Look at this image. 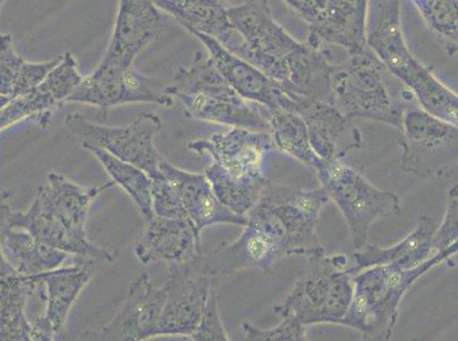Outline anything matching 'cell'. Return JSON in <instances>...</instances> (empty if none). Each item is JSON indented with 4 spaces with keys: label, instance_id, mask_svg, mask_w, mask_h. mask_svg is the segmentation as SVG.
<instances>
[{
    "label": "cell",
    "instance_id": "9",
    "mask_svg": "<svg viewBox=\"0 0 458 341\" xmlns=\"http://www.w3.org/2000/svg\"><path fill=\"white\" fill-rule=\"evenodd\" d=\"M314 173L343 213L356 251L368 245L374 223L401 214L397 195L377 188L363 174L341 161L324 162Z\"/></svg>",
    "mask_w": 458,
    "mask_h": 341
},
{
    "label": "cell",
    "instance_id": "17",
    "mask_svg": "<svg viewBox=\"0 0 458 341\" xmlns=\"http://www.w3.org/2000/svg\"><path fill=\"white\" fill-rule=\"evenodd\" d=\"M243 228L236 240L220 244L199 256V264L214 280L249 269L270 271L284 259V252L262 229L250 221Z\"/></svg>",
    "mask_w": 458,
    "mask_h": 341
},
{
    "label": "cell",
    "instance_id": "13",
    "mask_svg": "<svg viewBox=\"0 0 458 341\" xmlns=\"http://www.w3.org/2000/svg\"><path fill=\"white\" fill-rule=\"evenodd\" d=\"M165 303L164 287L153 285L143 272L129 287L122 309L106 326L83 332L81 339L98 341H143L157 337L162 309Z\"/></svg>",
    "mask_w": 458,
    "mask_h": 341
},
{
    "label": "cell",
    "instance_id": "2",
    "mask_svg": "<svg viewBox=\"0 0 458 341\" xmlns=\"http://www.w3.org/2000/svg\"><path fill=\"white\" fill-rule=\"evenodd\" d=\"M187 148L211 158L204 176L216 196L235 214L247 215L269 182L265 168L275 148L270 133L231 128L191 141Z\"/></svg>",
    "mask_w": 458,
    "mask_h": 341
},
{
    "label": "cell",
    "instance_id": "33",
    "mask_svg": "<svg viewBox=\"0 0 458 341\" xmlns=\"http://www.w3.org/2000/svg\"><path fill=\"white\" fill-rule=\"evenodd\" d=\"M245 340L249 341H303L308 340L307 327L293 315L282 316V321L273 328L261 329L243 323Z\"/></svg>",
    "mask_w": 458,
    "mask_h": 341
},
{
    "label": "cell",
    "instance_id": "7",
    "mask_svg": "<svg viewBox=\"0 0 458 341\" xmlns=\"http://www.w3.org/2000/svg\"><path fill=\"white\" fill-rule=\"evenodd\" d=\"M391 74L372 52L348 54L341 64H333L331 103L345 118L366 119L401 128L408 101L391 90Z\"/></svg>",
    "mask_w": 458,
    "mask_h": 341
},
{
    "label": "cell",
    "instance_id": "18",
    "mask_svg": "<svg viewBox=\"0 0 458 341\" xmlns=\"http://www.w3.org/2000/svg\"><path fill=\"white\" fill-rule=\"evenodd\" d=\"M162 18L153 0H120L114 35L99 65L131 68L140 53L159 36Z\"/></svg>",
    "mask_w": 458,
    "mask_h": 341
},
{
    "label": "cell",
    "instance_id": "5",
    "mask_svg": "<svg viewBox=\"0 0 458 341\" xmlns=\"http://www.w3.org/2000/svg\"><path fill=\"white\" fill-rule=\"evenodd\" d=\"M328 201L323 187L305 190L268 182L259 201L245 216L262 229L285 256L310 257L324 251L318 228Z\"/></svg>",
    "mask_w": 458,
    "mask_h": 341
},
{
    "label": "cell",
    "instance_id": "23",
    "mask_svg": "<svg viewBox=\"0 0 458 341\" xmlns=\"http://www.w3.org/2000/svg\"><path fill=\"white\" fill-rule=\"evenodd\" d=\"M369 0H327L322 15L310 27L307 44L316 49L336 46L347 54L368 51Z\"/></svg>",
    "mask_w": 458,
    "mask_h": 341
},
{
    "label": "cell",
    "instance_id": "35",
    "mask_svg": "<svg viewBox=\"0 0 458 341\" xmlns=\"http://www.w3.org/2000/svg\"><path fill=\"white\" fill-rule=\"evenodd\" d=\"M152 180V206L154 215L170 219H189L176 191L160 173Z\"/></svg>",
    "mask_w": 458,
    "mask_h": 341
},
{
    "label": "cell",
    "instance_id": "10",
    "mask_svg": "<svg viewBox=\"0 0 458 341\" xmlns=\"http://www.w3.org/2000/svg\"><path fill=\"white\" fill-rule=\"evenodd\" d=\"M403 170L423 180H439L457 162L458 129L419 107H407L401 128Z\"/></svg>",
    "mask_w": 458,
    "mask_h": 341
},
{
    "label": "cell",
    "instance_id": "1",
    "mask_svg": "<svg viewBox=\"0 0 458 341\" xmlns=\"http://www.w3.org/2000/svg\"><path fill=\"white\" fill-rule=\"evenodd\" d=\"M228 19L236 32L229 52L262 71L291 98L331 103L330 57L280 26L269 0H244L228 8Z\"/></svg>",
    "mask_w": 458,
    "mask_h": 341
},
{
    "label": "cell",
    "instance_id": "28",
    "mask_svg": "<svg viewBox=\"0 0 458 341\" xmlns=\"http://www.w3.org/2000/svg\"><path fill=\"white\" fill-rule=\"evenodd\" d=\"M0 247L16 273L36 276L61 268L69 254L58 251L36 239L28 231L0 221Z\"/></svg>",
    "mask_w": 458,
    "mask_h": 341
},
{
    "label": "cell",
    "instance_id": "11",
    "mask_svg": "<svg viewBox=\"0 0 458 341\" xmlns=\"http://www.w3.org/2000/svg\"><path fill=\"white\" fill-rule=\"evenodd\" d=\"M65 127L72 135L99 146L112 155L143 170L151 179L159 176L164 157L157 152L154 139L161 131L159 115L140 113L129 124L107 127L90 122L81 113L66 116Z\"/></svg>",
    "mask_w": 458,
    "mask_h": 341
},
{
    "label": "cell",
    "instance_id": "38",
    "mask_svg": "<svg viewBox=\"0 0 458 341\" xmlns=\"http://www.w3.org/2000/svg\"><path fill=\"white\" fill-rule=\"evenodd\" d=\"M7 196H10V194L6 193V191H3V193L0 194V203ZM14 274L19 273H16L15 270L8 263L5 256H4L2 247H0V281L6 280V279L14 276Z\"/></svg>",
    "mask_w": 458,
    "mask_h": 341
},
{
    "label": "cell",
    "instance_id": "39",
    "mask_svg": "<svg viewBox=\"0 0 458 341\" xmlns=\"http://www.w3.org/2000/svg\"><path fill=\"white\" fill-rule=\"evenodd\" d=\"M11 99V97H7V96L0 94V111H2L3 108L5 107L8 103H10Z\"/></svg>",
    "mask_w": 458,
    "mask_h": 341
},
{
    "label": "cell",
    "instance_id": "27",
    "mask_svg": "<svg viewBox=\"0 0 458 341\" xmlns=\"http://www.w3.org/2000/svg\"><path fill=\"white\" fill-rule=\"evenodd\" d=\"M187 31L211 37L227 47L235 35L228 19L229 0H153Z\"/></svg>",
    "mask_w": 458,
    "mask_h": 341
},
{
    "label": "cell",
    "instance_id": "29",
    "mask_svg": "<svg viewBox=\"0 0 458 341\" xmlns=\"http://www.w3.org/2000/svg\"><path fill=\"white\" fill-rule=\"evenodd\" d=\"M275 148L315 170L324 163L312 149L305 121L295 111L264 107Z\"/></svg>",
    "mask_w": 458,
    "mask_h": 341
},
{
    "label": "cell",
    "instance_id": "36",
    "mask_svg": "<svg viewBox=\"0 0 458 341\" xmlns=\"http://www.w3.org/2000/svg\"><path fill=\"white\" fill-rule=\"evenodd\" d=\"M191 339L195 341L231 340L226 331H225L222 319H220L218 296H216V291L214 288L210 290L201 320H199L197 330L191 336Z\"/></svg>",
    "mask_w": 458,
    "mask_h": 341
},
{
    "label": "cell",
    "instance_id": "30",
    "mask_svg": "<svg viewBox=\"0 0 458 341\" xmlns=\"http://www.w3.org/2000/svg\"><path fill=\"white\" fill-rule=\"evenodd\" d=\"M82 147L98 158L99 163L106 169L108 176L114 184L119 185L126 191L131 201L135 203L137 209L148 221L154 216L152 206V180L143 170L127 162H123L112 155V154L91 144L89 141L82 140Z\"/></svg>",
    "mask_w": 458,
    "mask_h": 341
},
{
    "label": "cell",
    "instance_id": "12",
    "mask_svg": "<svg viewBox=\"0 0 458 341\" xmlns=\"http://www.w3.org/2000/svg\"><path fill=\"white\" fill-rule=\"evenodd\" d=\"M199 256L186 263L168 264L169 278L162 286L165 291V303L157 323V337L191 338L197 330L214 285V278L199 264Z\"/></svg>",
    "mask_w": 458,
    "mask_h": 341
},
{
    "label": "cell",
    "instance_id": "21",
    "mask_svg": "<svg viewBox=\"0 0 458 341\" xmlns=\"http://www.w3.org/2000/svg\"><path fill=\"white\" fill-rule=\"evenodd\" d=\"M159 170L176 191L187 218L199 235L204 229L216 224L244 227L248 223L247 216L235 214L219 201L204 173L187 172L165 158L160 162Z\"/></svg>",
    "mask_w": 458,
    "mask_h": 341
},
{
    "label": "cell",
    "instance_id": "26",
    "mask_svg": "<svg viewBox=\"0 0 458 341\" xmlns=\"http://www.w3.org/2000/svg\"><path fill=\"white\" fill-rule=\"evenodd\" d=\"M437 229L436 220L431 216H420L418 226L399 243L390 247L366 245L360 251L349 255L348 273L352 276L365 269L377 265H394L399 269H413L430 257L432 237Z\"/></svg>",
    "mask_w": 458,
    "mask_h": 341
},
{
    "label": "cell",
    "instance_id": "3",
    "mask_svg": "<svg viewBox=\"0 0 458 341\" xmlns=\"http://www.w3.org/2000/svg\"><path fill=\"white\" fill-rule=\"evenodd\" d=\"M366 44L391 76L413 95L422 110L457 126V94L408 48L403 31L402 0H369Z\"/></svg>",
    "mask_w": 458,
    "mask_h": 341
},
{
    "label": "cell",
    "instance_id": "14",
    "mask_svg": "<svg viewBox=\"0 0 458 341\" xmlns=\"http://www.w3.org/2000/svg\"><path fill=\"white\" fill-rule=\"evenodd\" d=\"M73 265L36 274V280L46 290L43 315L31 323L32 341L64 340V332L74 302L95 276L96 260L78 257Z\"/></svg>",
    "mask_w": 458,
    "mask_h": 341
},
{
    "label": "cell",
    "instance_id": "15",
    "mask_svg": "<svg viewBox=\"0 0 458 341\" xmlns=\"http://www.w3.org/2000/svg\"><path fill=\"white\" fill-rule=\"evenodd\" d=\"M82 80L76 58L66 53L60 64L51 71L36 88L11 99L0 111V132L21 121H32L41 129L51 126L53 110L68 102Z\"/></svg>",
    "mask_w": 458,
    "mask_h": 341
},
{
    "label": "cell",
    "instance_id": "8",
    "mask_svg": "<svg viewBox=\"0 0 458 341\" xmlns=\"http://www.w3.org/2000/svg\"><path fill=\"white\" fill-rule=\"evenodd\" d=\"M306 268L299 273L289 296L274 312L293 315L305 327L341 324L351 305L352 276L348 273L349 256L327 255L325 251L307 257Z\"/></svg>",
    "mask_w": 458,
    "mask_h": 341
},
{
    "label": "cell",
    "instance_id": "31",
    "mask_svg": "<svg viewBox=\"0 0 458 341\" xmlns=\"http://www.w3.org/2000/svg\"><path fill=\"white\" fill-rule=\"evenodd\" d=\"M449 55L457 53V0H411Z\"/></svg>",
    "mask_w": 458,
    "mask_h": 341
},
{
    "label": "cell",
    "instance_id": "20",
    "mask_svg": "<svg viewBox=\"0 0 458 341\" xmlns=\"http://www.w3.org/2000/svg\"><path fill=\"white\" fill-rule=\"evenodd\" d=\"M152 78L134 68H114L98 65L71 94L66 103L89 104L98 107L103 115L108 108L132 103L151 102L154 95Z\"/></svg>",
    "mask_w": 458,
    "mask_h": 341
},
{
    "label": "cell",
    "instance_id": "19",
    "mask_svg": "<svg viewBox=\"0 0 458 341\" xmlns=\"http://www.w3.org/2000/svg\"><path fill=\"white\" fill-rule=\"evenodd\" d=\"M294 111L305 121L312 149L324 162L341 161L363 146V136L352 120L331 103L294 98Z\"/></svg>",
    "mask_w": 458,
    "mask_h": 341
},
{
    "label": "cell",
    "instance_id": "6",
    "mask_svg": "<svg viewBox=\"0 0 458 341\" xmlns=\"http://www.w3.org/2000/svg\"><path fill=\"white\" fill-rule=\"evenodd\" d=\"M169 89L174 98L181 99L187 118L269 132L264 107L237 95L220 76L208 54L198 51L190 66H178Z\"/></svg>",
    "mask_w": 458,
    "mask_h": 341
},
{
    "label": "cell",
    "instance_id": "22",
    "mask_svg": "<svg viewBox=\"0 0 458 341\" xmlns=\"http://www.w3.org/2000/svg\"><path fill=\"white\" fill-rule=\"evenodd\" d=\"M201 235L190 219L154 215L135 246L137 260L143 265L157 262L186 263L202 254Z\"/></svg>",
    "mask_w": 458,
    "mask_h": 341
},
{
    "label": "cell",
    "instance_id": "32",
    "mask_svg": "<svg viewBox=\"0 0 458 341\" xmlns=\"http://www.w3.org/2000/svg\"><path fill=\"white\" fill-rule=\"evenodd\" d=\"M28 63L15 52L13 36L0 33V94L12 98Z\"/></svg>",
    "mask_w": 458,
    "mask_h": 341
},
{
    "label": "cell",
    "instance_id": "37",
    "mask_svg": "<svg viewBox=\"0 0 458 341\" xmlns=\"http://www.w3.org/2000/svg\"><path fill=\"white\" fill-rule=\"evenodd\" d=\"M287 6L310 27L322 15L327 0H283Z\"/></svg>",
    "mask_w": 458,
    "mask_h": 341
},
{
    "label": "cell",
    "instance_id": "40",
    "mask_svg": "<svg viewBox=\"0 0 458 341\" xmlns=\"http://www.w3.org/2000/svg\"><path fill=\"white\" fill-rule=\"evenodd\" d=\"M4 2H5V0H0V11H2Z\"/></svg>",
    "mask_w": 458,
    "mask_h": 341
},
{
    "label": "cell",
    "instance_id": "4",
    "mask_svg": "<svg viewBox=\"0 0 458 341\" xmlns=\"http://www.w3.org/2000/svg\"><path fill=\"white\" fill-rule=\"evenodd\" d=\"M457 252L458 244L447 251L437 252L413 269L377 265L355 274L351 305L341 324L360 331L365 340H390L407 291L437 266L454 265L452 259Z\"/></svg>",
    "mask_w": 458,
    "mask_h": 341
},
{
    "label": "cell",
    "instance_id": "24",
    "mask_svg": "<svg viewBox=\"0 0 458 341\" xmlns=\"http://www.w3.org/2000/svg\"><path fill=\"white\" fill-rule=\"evenodd\" d=\"M112 186L114 182H108L101 188H86L74 184L60 173L51 172L46 184L37 189L36 197L55 216L57 221L74 239L85 246H93L87 237V216L95 198Z\"/></svg>",
    "mask_w": 458,
    "mask_h": 341
},
{
    "label": "cell",
    "instance_id": "16",
    "mask_svg": "<svg viewBox=\"0 0 458 341\" xmlns=\"http://www.w3.org/2000/svg\"><path fill=\"white\" fill-rule=\"evenodd\" d=\"M190 33L201 41L220 76L245 101L257 104L269 111H294L293 99L255 65L229 52L209 36L197 31Z\"/></svg>",
    "mask_w": 458,
    "mask_h": 341
},
{
    "label": "cell",
    "instance_id": "25",
    "mask_svg": "<svg viewBox=\"0 0 458 341\" xmlns=\"http://www.w3.org/2000/svg\"><path fill=\"white\" fill-rule=\"evenodd\" d=\"M7 196L0 203V221L15 229H22L48 246L58 251L68 253L69 255L86 257L96 261L112 262L114 254L98 246H85L73 238L57 221L55 216L44 206L35 196L30 209L27 212L14 211L8 204Z\"/></svg>",
    "mask_w": 458,
    "mask_h": 341
},
{
    "label": "cell",
    "instance_id": "34",
    "mask_svg": "<svg viewBox=\"0 0 458 341\" xmlns=\"http://www.w3.org/2000/svg\"><path fill=\"white\" fill-rule=\"evenodd\" d=\"M458 244V186L448 191V203L440 226L432 237V249L436 252L447 251Z\"/></svg>",
    "mask_w": 458,
    "mask_h": 341
}]
</instances>
